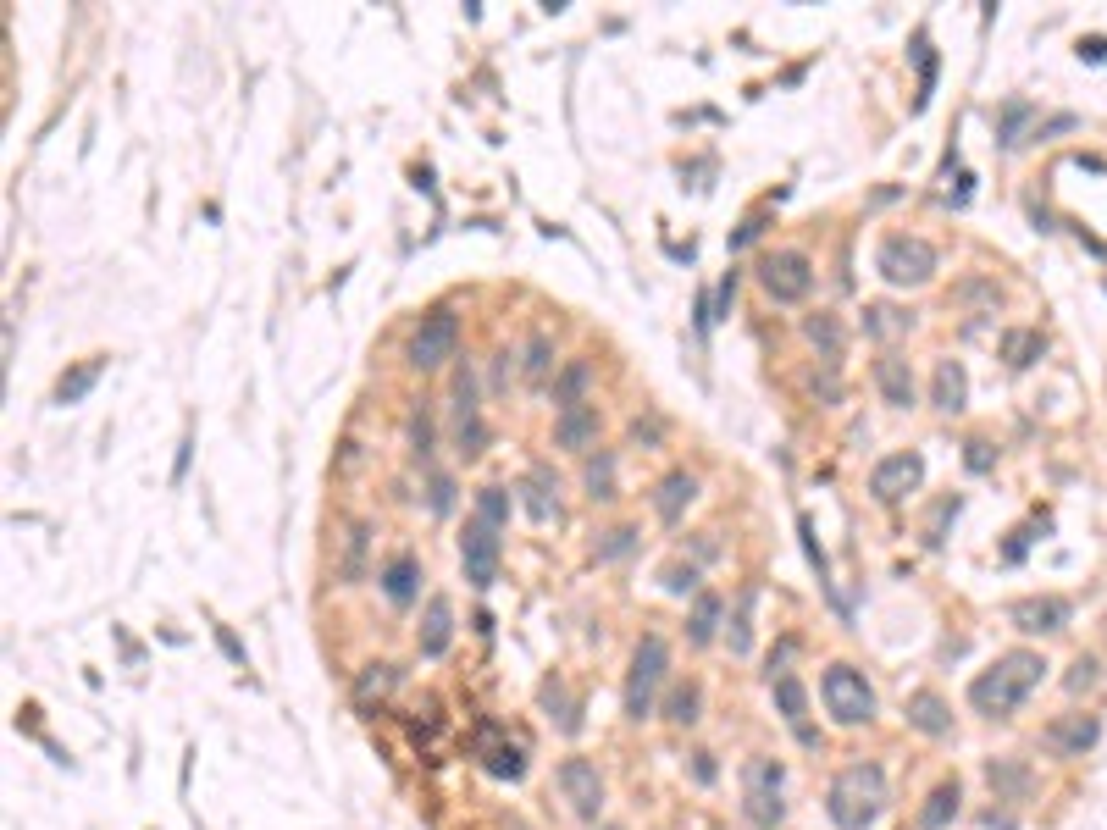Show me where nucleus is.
<instances>
[{
    "mask_svg": "<svg viewBox=\"0 0 1107 830\" xmlns=\"http://www.w3.org/2000/svg\"><path fill=\"white\" fill-rule=\"evenodd\" d=\"M1041 670H1047V659H1041V653H1030V648L1002 653L991 670H980V676L969 681V709L986 714V720H1008V714L1041 687Z\"/></svg>",
    "mask_w": 1107,
    "mask_h": 830,
    "instance_id": "obj_1",
    "label": "nucleus"
},
{
    "mask_svg": "<svg viewBox=\"0 0 1107 830\" xmlns=\"http://www.w3.org/2000/svg\"><path fill=\"white\" fill-rule=\"evenodd\" d=\"M886 808V775L881 764H847L825 792V814L836 830H869Z\"/></svg>",
    "mask_w": 1107,
    "mask_h": 830,
    "instance_id": "obj_2",
    "label": "nucleus"
},
{
    "mask_svg": "<svg viewBox=\"0 0 1107 830\" xmlns=\"http://www.w3.org/2000/svg\"><path fill=\"white\" fill-rule=\"evenodd\" d=\"M670 676V642L659 631H648L631 653V670H626V720H648L654 714V698Z\"/></svg>",
    "mask_w": 1107,
    "mask_h": 830,
    "instance_id": "obj_3",
    "label": "nucleus"
},
{
    "mask_svg": "<svg viewBox=\"0 0 1107 830\" xmlns=\"http://www.w3.org/2000/svg\"><path fill=\"white\" fill-rule=\"evenodd\" d=\"M781 786H786V764L781 759H748V764H742V814H748L753 830H775L786 819Z\"/></svg>",
    "mask_w": 1107,
    "mask_h": 830,
    "instance_id": "obj_4",
    "label": "nucleus"
},
{
    "mask_svg": "<svg viewBox=\"0 0 1107 830\" xmlns=\"http://www.w3.org/2000/svg\"><path fill=\"white\" fill-rule=\"evenodd\" d=\"M875 272L892 288H925L936 277V249L914 233H886L881 249H875Z\"/></svg>",
    "mask_w": 1107,
    "mask_h": 830,
    "instance_id": "obj_5",
    "label": "nucleus"
},
{
    "mask_svg": "<svg viewBox=\"0 0 1107 830\" xmlns=\"http://www.w3.org/2000/svg\"><path fill=\"white\" fill-rule=\"evenodd\" d=\"M454 349H460V316H454L449 305H432L427 316L416 321V332H410L405 360H410V371H438V366L454 360Z\"/></svg>",
    "mask_w": 1107,
    "mask_h": 830,
    "instance_id": "obj_6",
    "label": "nucleus"
},
{
    "mask_svg": "<svg viewBox=\"0 0 1107 830\" xmlns=\"http://www.w3.org/2000/svg\"><path fill=\"white\" fill-rule=\"evenodd\" d=\"M820 698H825V709H831L836 725H869L875 720V692H869L864 670H853V664H831V670H825Z\"/></svg>",
    "mask_w": 1107,
    "mask_h": 830,
    "instance_id": "obj_7",
    "label": "nucleus"
},
{
    "mask_svg": "<svg viewBox=\"0 0 1107 830\" xmlns=\"http://www.w3.org/2000/svg\"><path fill=\"white\" fill-rule=\"evenodd\" d=\"M759 283L775 305H798V299H809V288H814V261L803 255V249H770V255L759 261Z\"/></svg>",
    "mask_w": 1107,
    "mask_h": 830,
    "instance_id": "obj_8",
    "label": "nucleus"
},
{
    "mask_svg": "<svg viewBox=\"0 0 1107 830\" xmlns=\"http://www.w3.org/2000/svg\"><path fill=\"white\" fill-rule=\"evenodd\" d=\"M1096 742H1102V720L1096 714H1052L1041 725V747L1052 759H1085Z\"/></svg>",
    "mask_w": 1107,
    "mask_h": 830,
    "instance_id": "obj_9",
    "label": "nucleus"
},
{
    "mask_svg": "<svg viewBox=\"0 0 1107 830\" xmlns=\"http://www.w3.org/2000/svg\"><path fill=\"white\" fill-rule=\"evenodd\" d=\"M460 565L471 587H493L499 581V532L488 521H465L460 532Z\"/></svg>",
    "mask_w": 1107,
    "mask_h": 830,
    "instance_id": "obj_10",
    "label": "nucleus"
},
{
    "mask_svg": "<svg viewBox=\"0 0 1107 830\" xmlns=\"http://www.w3.org/2000/svg\"><path fill=\"white\" fill-rule=\"evenodd\" d=\"M919 482H925V460H919L914 449L886 454V460L869 471V493L881 498V504H903L908 493H919Z\"/></svg>",
    "mask_w": 1107,
    "mask_h": 830,
    "instance_id": "obj_11",
    "label": "nucleus"
},
{
    "mask_svg": "<svg viewBox=\"0 0 1107 830\" xmlns=\"http://www.w3.org/2000/svg\"><path fill=\"white\" fill-rule=\"evenodd\" d=\"M560 792H565V803H571L576 819L604 814V775H598L593 759H565L560 764Z\"/></svg>",
    "mask_w": 1107,
    "mask_h": 830,
    "instance_id": "obj_12",
    "label": "nucleus"
},
{
    "mask_svg": "<svg viewBox=\"0 0 1107 830\" xmlns=\"http://www.w3.org/2000/svg\"><path fill=\"white\" fill-rule=\"evenodd\" d=\"M1013 631H1024V637H1052V631H1063L1074 620V604L1058 593H1041V598H1019V604L1008 609Z\"/></svg>",
    "mask_w": 1107,
    "mask_h": 830,
    "instance_id": "obj_13",
    "label": "nucleus"
},
{
    "mask_svg": "<svg viewBox=\"0 0 1107 830\" xmlns=\"http://www.w3.org/2000/svg\"><path fill=\"white\" fill-rule=\"evenodd\" d=\"M598 432H604V415H598V404L560 410V421H554V449L587 454V449H598Z\"/></svg>",
    "mask_w": 1107,
    "mask_h": 830,
    "instance_id": "obj_14",
    "label": "nucleus"
},
{
    "mask_svg": "<svg viewBox=\"0 0 1107 830\" xmlns=\"http://www.w3.org/2000/svg\"><path fill=\"white\" fill-rule=\"evenodd\" d=\"M477 759H482V770L493 775V781H521L526 775V753L515 742H504L493 725H482V736H477Z\"/></svg>",
    "mask_w": 1107,
    "mask_h": 830,
    "instance_id": "obj_15",
    "label": "nucleus"
},
{
    "mask_svg": "<svg viewBox=\"0 0 1107 830\" xmlns=\"http://www.w3.org/2000/svg\"><path fill=\"white\" fill-rule=\"evenodd\" d=\"M449 642H454V604L443 593H432L427 615H421V631H416V648H421V659H443Z\"/></svg>",
    "mask_w": 1107,
    "mask_h": 830,
    "instance_id": "obj_16",
    "label": "nucleus"
},
{
    "mask_svg": "<svg viewBox=\"0 0 1107 830\" xmlns=\"http://www.w3.org/2000/svg\"><path fill=\"white\" fill-rule=\"evenodd\" d=\"M875 388H881V399L892 404V410H914L919 388H914V366H908L903 355H892L886 349L881 360H875Z\"/></svg>",
    "mask_w": 1107,
    "mask_h": 830,
    "instance_id": "obj_17",
    "label": "nucleus"
},
{
    "mask_svg": "<svg viewBox=\"0 0 1107 830\" xmlns=\"http://www.w3.org/2000/svg\"><path fill=\"white\" fill-rule=\"evenodd\" d=\"M903 714H908V725H914L919 736H947V731H953V703L941 698V692H930V687L908 692Z\"/></svg>",
    "mask_w": 1107,
    "mask_h": 830,
    "instance_id": "obj_18",
    "label": "nucleus"
},
{
    "mask_svg": "<svg viewBox=\"0 0 1107 830\" xmlns=\"http://www.w3.org/2000/svg\"><path fill=\"white\" fill-rule=\"evenodd\" d=\"M692 498H698V476H692V471H665V476L654 482V515H659L665 526H676L681 515H687Z\"/></svg>",
    "mask_w": 1107,
    "mask_h": 830,
    "instance_id": "obj_19",
    "label": "nucleus"
},
{
    "mask_svg": "<svg viewBox=\"0 0 1107 830\" xmlns=\"http://www.w3.org/2000/svg\"><path fill=\"white\" fill-rule=\"evenodd\" d=\"M930 404L941 415H958L969 404V371L964 360H936V377H930Z\"/></svg>",
    "mask_w": 1107,
    "mask_h": 830,
    "instance_id": "obj_20",
    "label": "nucleus"
},
{
    "mask_svg": "<svg viewBox=\"0 0 1107 830\" xmlns=\"http://www.w3.org/2000/svg\"><path fill=\"white\" fill-rule=\"evenodd\" d=\"M515 493H521V504H526V515H532L537 526H548V521H560V482H554V476H548V465H532V476H526L521 487H515Z\"/></svg>",
    "mask_w": 1107,
    "mask_h": 830,
    "instance_id": "obj_21",
    "label": "nucleus"
},
{
    "mask_svg": "<svg viewBox=\"0 0 1107 830\" xmlns=\"http://www.w3.org/2000/svg\"><path fill=\"white\" fill-rule=\"evenodd\" d=\"M382 593H388V604H416V593H421V565H416V554H393L388 565H382Z\"/></svg>",
    "mask_w": 1107,
    "mask_h": 830,
    "instance_id": "obj_22",
    "label": "nucleus"
},
{
    "mask_svg": "<svg viewBox=\"0 0 1107 830\" xmlns=\"http://www.w3.org/2000/svg\"><path fill=\"white\" fill-rule=\"evenodd\" d=\"M986 781H991V792H997V803H1024L1030 786H1036V775H1030V764H1024V759H991Z\"/></svg>",
    "mask_w": 1107,
    "mask_h": 830,
    "instance_id": "obj_23",
    "label": "nucleus"
},
{
    "mask_svg": "<svg viewBox=\"0 0 1107 830\" xmlns=\"http://www.w3.org/2000/svg\"><path fill=\"white\" fill-rule=\"evenodd\" d=\"M997 355L1008 360L1013 371H1024V366H1036V360L1047 355V338H1041L1036 327H1002V338H997Z\"/></svg>",
    "mask_w": 1107,
    "mask_h": 830,
    "instance_id": "obj_24",
    "label": "nucleus"
},
{
    "mask_svg": "<svg viewBox=\"0 0 1107 830\" xmlns=\"http://www.w3.org/2000/svg\"><path fill=\"white\" fill-rule=\"evenodd\" d=\"M100 371H106V355H89V360H78L72 371H61V382H56V404H61V410H67V404H84L89 393H95Z\"/></svg>",
    "mask_w": 1107,
    "mask_h": 830,
    "instance_id": "obj_25",
    "label": "nucleus"
},
{
    "mask_svg": "<svg viewBox=\"0 0 1107 830\" xmlns=\"http://www.w3.org/2000/svg\"><path fill=\"white\" fill-rule=\"evenodd\" d=\"M537 698H543L548 720L560 725L565 736H576V731H582V703H576L571 692H565V681H560V676H548L543 687H537Z\"/></svg>",
    "mask_w": 1107,
    "mask_h": 830,
    "instance_id": "obj_26",
    "label": "nucleus"
},
{
    "mask_svg": "<svg viewBox=\"0 0 1107 830\" xmlns=\"http://www.w3.org/2000/svg\"><path fill=\"white\" fill-rule=\"evenodd\" d=\"M958 803H964V786H958V781L930 786L925 808H919V830H947V825L958 819Z\"/></svg>",
    "mask_w": 1107,
    "mask_h": 830,
    "instance_id": "obj_27",
    "label": "nucleus"
},
{
    "mask_svg": "<svg viewBox=\"0 0 1107 830\" xmlns=\"http://www.w3.org/2000/svg\"><path fill=\"white\" fill-rule=\"evenodd\" d=\"M803 338L820 349V360H842V355H847V327L831 316V310H820V316H803Z\"/></svg>",
    "mask_w": 1107,
    "mask_h": 830,
    "instance_id": "obj_28",
    "label": "nucleus"
},
{
    "mask_svg": "<svg viewBox=\"0 0 1107 830\" xmlns=\"http://www.w3.org/2000/svg\"><path fill=\"white\" fill-rule=\"evenodd\" d=\"M720 615H726V598H720V593H698V598H692V615H687V642H692V648L715 642Z\"/></svg>",
    "mask_w": 1107,
    "mask_h": 830,
    "instance_id": "obj_29",
    "label": "nucleus"
},
{
    "mask_svg": "<svg viewBox=\"0 0 1107 830\" xmlns=\"http://www.w3.org/2000/svg\"><path fill=\"white\" fill-rule=\"evenodd\" d=\"M1030 122H1036V106H1030V100H1019V95L1002 100V106H997V144H1002V150H1019Z\"/></svg>",
    "mask_w": 1107,
    "mask_h": 830,
    "instance_id": "obj_30",
    "label": "nucleus"
},
{
    "mask_svg": "<svg viewBox=\"0 0 1107 830\" xmlns=\"http://www.w3.org/2000/svg\"><path fill=\"white\" fill-rule=\"evenodd\" d=\"M770 698H775V709H781V720L792 725V731H809V692H803L798 676H781L770 687Z\"/></svg>",
    "mask_w": 1107,
    "mask_h": 830,
    "instance_id": "obj_31",
    "label": "nucleus"
},
{
    "mask_svg": "<svg viewBox=\"0 0 1107 830\" xmlns=\"http://www.w3.org/2000/svg\"><path fill=\"white\" fill-rule=\"evenodd\" d=\"M698 714H703V687L698 681H670V692H665V720L670 725H698Z\"/></svg>",
    "mask_w": 1107,
    "mask_h": 830,
    "instance_id": "obj_32",
    "label": "nucleus"
},
{
    "mask_svg": "<svg viewBox=\"0 0 1107 830\" xmlns=\"http://www.w3.org/2000/svg\"><path fill=\"white\" fill-rule=\"evenodd\" d=\"M587 388H593V366L587 360H565V371L554 377V404L576 410V404H587Z\"/></svg>",
    "mask_w": 1107,
    "mask_h": 830,
    "instance_id": "obj_33",
    "label": "nucleus"
},
{
    "mask_svg": "<svg viewBox=\"0 0 1107 830\" xmlns=\"http://www.w3.org/2000/svg\"><path fill=\"white\" fill-rule=\"evenodd\" d=\"M521 371H526V382H548V377H554V338H548L543 327H532V338H526Z\"/></svg>",
    "mask_w": 1107,
    "mask_h": 830,
    "instance_id": "obj_34",
    "label": "nucleus"
},
{
    "mask_svg": "<svg viewBox=\"0 0 1107 830\" xmlns=\"http://www.w3.org/2000/svg\"><path fill=\"white\" fill-rule=\"evenodd\" d=\"M366 548H371V521H355L344 537V559H338V576L355 587L360 576H366Z\"/></svg>",
    "mask_w": 1107,
    "mask_h": 830,
    "instance_id": "obj_35",
    "label": "nucleus"
},
{
    "mask_svg": "<svg viewBox=\"0 0 1107 830\" xmlns=\"http://www.w3.org/2000/svg\"><path fill=\"white\" fill-rule=\"evenodd\" d=\"M582 482H587V498H593V504H609V498H615V454H609V449L587 454Z\"/></svg>",
    "mask_w": 1107,
    "mask_h": 830,
    "instance_id": "obj_36",
    "label": "nucleus"
},
{
    "mask_svg": "<svg viewBox=\"0 0 1107 830\" xmlns=\"http://www.w3.org/2000/svg\"><path fill=\"white\" fill-rule=\"evenodd\" d=\"M454 449H460L465 460H477V454L488 449V427H482L477 410H454Z\"/></svg>",
    "mask_w": 1107,
    "mask_h": 830,
    "instance_id": "obj_37",
    "label": "nucleus"
},
{
    "mask_svg": "<svg viewBox=\"0 0 1107 830\" xmlns=\"http://www.w3.org/2000/svg\"><path fill=\"white\" fill-rule=\"evenodd\" d=\"M914 327V316L908 310H897V305H864V332L869 338H897V332H908Z\"/></svg>",
    "mask_w": 1107,
    "mask_h": 830,
    "instance_id": "obj_38",
    "label": "nucleus"
},
{
    "mask_svg": "<svg viewBox=\"0 0 1107 830\" xmlns=\"http://www.w3.org/2000/svg\"><path fill=\"white\" fill-rule=\"evenodd\" d=\"M637 537H643L637 526H609V532L593 537V559H598V565H609V559H626L631 548H637Z\"/></svg>",
    "mask_w": 1107,
    "mask_h": 830,
    "instance_id": "obj_39",
    "label": "nucleus"
},
{
    "mask_svg": "<svg viewBox=\"0 0 1107 830\" xmlns=\"http://www.w3.org/2000/svg\"><path fill=\"white\" fill-rule=\"evenodd\" d=\"M753 598H759L753 587L737 598V615H731V631H726V637H731V653H737V659L753 648Z\"/></svg>",
    "mask_w": 1107,
    "mask_h": 830,
    "instance_id": "obj_40",
    "label": "nucleus"
},
{
    "mask_svg": "<svg viewBox=\"0 0 1107 830\" xmlns=\"http://www.w3.org/2000/svg\"><path fill=\"white\" fill-rule=\"evenodd\" d=\"M477 521H488L493 532L510 526V493H504V487H482L477 493Z\"/></svg>",
    "mask_w": 1107,
    "mask_h": 830,
    "instance_id": "obj_41",
    "label": "nucleus"
},
{
    "mask_svg": "<svg viewBox=\"0 0 1107 830\" xmlns=\"http://www.w3.org/2000/svg\"><path fill=\"white\" fill-rule=\"evenodd\" d=\"M914 61H919V95H914V111L930 106V89H936V50H930V39L919 34L914 39Z\"/></svg>",
    "mask_w": 1107,
    "mask_h": 830,
    "instance_id": "obj_42",
    "label": "nucleus"
},
{
    "mask_svg": "<svg viewBox=\"0 0 1107 830\" xmlns=\"http://www.w3.org/2000/svg\"><path fill=\"white\" fill-rule=\"evenodd\" d=\"M958 510H964V498H958V493H947L936 510H930V521H925V543H930V548L947 543V521H958Z\"/></svg>",
    "mask_w": 1107,
    "mask_h": 830,
    "instance_id": "obj_43",
    "label": "nucleus"
},
{
    "mask_svg": "<svg viewBox=\"0 0 1107 830\" xmlns=\"http://www.w3.org/2000/svg\"><path fill=\"white\" fill-rule=\"evenodd\" d=\"M393 681H399V670H393V664H366V676L355 681V698H360V703H371V698H382V692H388Z\"/></svg>",
    "mask_w": 1107,
    "mask_h": 830,
    "instance_id": "obj_44",
    "label": "nucleus"
},
{
    "mask_svg": "<svg viewBox=\"0 0 1107 830\" xmlns=\"http://www.w3.org/2000/svg\"><path fill=\"white\" fill-rule=\"evenodd\" d=\"M798 537H803V554H809V565L820 570L825 593H831V559H825V548L814 543V521H809V515H798ZM831 598H836V593H831ZM836 609H842V604H836Z\"/></svg>",
    "mask_w": 1107,
    "mask_h": 830,
    "instance_id": "obj_45",
    "label": "nucleus"
},
{
    "mask_svg": "<svg viewBox=\"0 0 1107 830\" xmlns=\"http://www.w3.org/2000/svg\"><path fill=\"white\" fill-rule=\"evenodd\" d=\"M958 299H964V305H980V310H997V305H1002V288L986 283V277H969V283H958Z\"/></svg>",
    "mask_w": 1107,
    "mask_h": 830,
    "instance_id": "obj_46",
    "label": "nucleus"
},
{
    "mask_svg": "<svg viewBox=\"0 0 1107 830\" xmlns=\"http://www.w3.org/2000/svg\"><path fill=\"white\" fill-rule=\"evenodd\" d=\"M659 587H665L670 598H687L692 587H698V565H665L659 570Z\"/></svg>",
    "mask_w": 1107,
    "mask_h": 830,
    "instance_id": "obj_47",
    "label": "nucleus"
},
{
    "mask_svg": "<svg viewBox=\"0 0 1107 830\" xmlns=\"http://www.w3.org/2000/svg\"><path fill=\"white\" fill-rule=\"evenodd\" d=\"M1096 681H1102V664H1096V659H1085V653H1080V659L1069 664V676H1063V687H1069V692H1091Z\"/></svg>",
    "mask_w": 1107,
    "mask_h": 830,
    "instance_id": "obj_48",
    "label": "nucleus"
},
{
    "mask_svg": "<svg viewBox=\"0 0 1107 830\" xmlns=\"http://www.w3.org/2000/svg\"><path fill=\"white\" fill-rule=\"evenodd\" d=\"M454 410H477V371H471V360H460V371H454Z\"/></svg>",
    "mask_w": 1107,
    "mask_h": 830,
    "instance_id": "obj_49",
    "label": "nucleus"
},
{
    "mask_svg": "<svg viewBox=\"0 0 1107 830\" xmlns=\"http://www.w3.org/2000/svg\"><path fill=\"white\" fill-rule=\"evenodd\" d=\"M410 454H416V460H427V454H432V415L427 410L410 415Z\"/></svg>",
    "mask_w": 1107,
    "mask_h": 830,
    "instance_id": "obj_50",
    "label": "nucleus"
},
{
    "mask_svg": "<svg viewBox=\"0 0 1107 830\" xmlns=\"http://www.w3.org/2000/svg\"><path fill=\"white\" fill-rule=\"evenodd\" d=\"M964 465H969L975 476H986L991 465H997V449H991L986 438H969V443H964Z\"/></svg>",
    "mask_w": 1107,
    "mask_h": 830,
    "instance_id": "obj_51",
    "label": "nucleus"
},
{
    "mask_svg": "<svg viewBox=\"0 0 1107 830\" xmlns=\"http://www.w3.org/2000/svg\"><path fill=\"white\" fill-rule=\"evenodd\" d=\"M427 504H432V515H449V510H454V476L432 471V493H427Z\"/></svg>",
    "mask_w": 1107,
    "mask_h": 830,
    "instance_id": "obj_52",
    "label": "nucleus"
},
{
    "mask_svg": "<svg viewBox=\"0 0 1107 830\" xmlns=\"http://www.w3.org/2000/svg\"><path fill=\"white\" fill-rule=\"evenodd\" d=\"M759 238H764V211H753V216H742L737 233H731V255H737V249H748V244H759Z\"/></svg>",
    "mask_w": 1107,
    "mask_h": 830,
    "instance_id": "obj_53",
    "label": "nucleus"
},
{
    "mask_svg": "<svg viewBox=\"0 0 1107 830\" xmlns=\"http://www.w3.org/2000/svg\"><path fill=\"white\" fill-rule=\"evenodd\" d=\"M737 283H742V272H726V277H720V294H715V321H720V316H731V305H737Z\"/></svg>",
    "mask_w": 1107,
    "mask_h": 830,
    "instance_id": "obj_54",
    "label": "nucleus"
},
{
    "mask_svg": "<svg viewBox=\"0 0 1107 830\" xmlns=\"http://www.w3.org/2000/svg\"><path fill=\"white\" fill-rule=\"evenodd\" d=\"M665 438V421L659 415H648V421H631V443H659Z\"/></svg>",
    "mask_w": 1107,
    "mask_h": 830,
    "instance_id": "obj_55",
    "label": "nucleus"
},
{
    "mask_svg": "<svg viewBox=\"0 0 1107 830\" xmlns=\"http://www.w3.org/2000/svg\"><path fill=\"white\" fill-rule=\"evenodd\" d=\"M1080 61H1096V67H1102V61H1107V39H1102V34L1080 39Z\"/></svg>",
    "mask_w": 1107,
    "mask_h": 830,
    "instance_id": "obj_56",
    "label": "nucleus"
},
{
    "mask_svg": "<svg viewBox=\"0 0 1107 830\" xmlns=\"http://www.w3.org/2000/svg\"><path fill=\"white\" fill-rule=\"evenodd\" d=\"M692 775H698L703 786L715 781V753H692Z\"/></svg>",
    "mask_w": 1107,
    "mask_h": 830,
    "instance_id": "obj_57",
    "label": "nucleus"
},
{
    "mask_svg": "<svg viewBox=\"0 0 1107 830\" xmlns=\"http://www.w3.org/2000/svg\"><path fill=\"white\" fill-rule=\"evenodd\" d=\"M1069 128H1080V117H1052L1047 128H1041V139H1052V133H1069Z\"/></svg>",
    "mask_w": 1107,
    "mask_h": 830,
    "instance_id": "obj_58",
    "label": "nucleus"
},
{
    "mask_svg": "<svg viewBox=\"0 0 1107 830\" xmlns=\"http://www.w3.org/2000/svg\"><path fill=\"white\" fill-rule=\"evenodd\" d=\"M216 637H222V648H227V659H239V664H244V648H239V637H233V631H227V626H222V631H216Z\"/></svg>",
    "mask_w": 1107,
    "mask_h": 830,
    "instance_id": "obj_59",
    "label": "nucleus"
},
{
    "mask_svg": "<svg viewBox=\"0 0 1107 830\" xmlns=\"http://www.w3.org/2000/svg\"><path fill=\"white\" fill-rule=\"evenodd\" d=\"M510 382V355H499V366H493V388H504Z\"/></svg>",
    "mask_w": 1107,
    "mask_h": 830,
    "instance_id": "obj_60",
    "label": "nucleus"
},
{
    "mask_svg": "<svg viewBox=\"0 0 1107 830\" xmlns=\"http://www.w3.org/2000/svg\"><path fill=\"white\" fill-rule=\"evenodd\" d=\"M986 830H1013V819H1008V814H997V808H991V814H986Z\"/></svg>",
    "mask_w": 1107,
    "mask_h": 830,
    "instance_id": "obj_61",
    "label": "nucleus"
}]
</instances>
